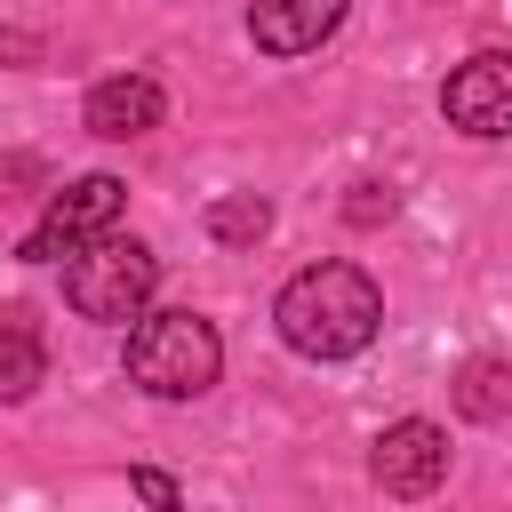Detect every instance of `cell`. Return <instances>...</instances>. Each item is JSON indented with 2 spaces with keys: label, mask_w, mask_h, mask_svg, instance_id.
<instances>
[{
  "label": "cell",
  "mask_w": 512,
  "mask_h": 512,
  "mask_svg": "<svg viewBox=\"0 0 512 512\" xmlns=\"http://www.w3.org/2000/svg\"><path fill=\"white\" fill-rule=\"evenodd\" d=\"M352 0H248V40L264 56H312L336 24H344Z\"/></svg>",
  "instance_id": "obj_7"
},
{
  "label": "cell",
  "mask_w": 512,
  "mask_h": 512,
  "mask_svg": "<svg viewBox=\"0 0 512 512\" xmlns=\"http://www.w3.org/2000/svg\"><path fill=\"white\" fill-rule=\"evenodd\" d=\"M440 112L464 136H512V48H480L440 80Z\"/></svg>",
  "instance_id": "obj_6"
},
{
  "label": "cell",
  "mask_w": 512,
  "mask_h": 512,
  "mask_svg": "<svg viewBox=\"0 0 512 512\" xmlns=\"http://www.w3.org/2000/svg\"><path fill=\"white\" fill-rule=\"evenodd\" d=\"M120 208H128V184L120 176H80V184H64L48 208H40V224L24 232V264H48V256H80V248H96L112 224H120Z\"/></svg>",
  "instance_id": "obj_4"
},
{
  "label": "cell",
  "mask_w": 512,
  "mask_h": 512,
  "mask_svg": "<svg viewBox=\"0 0 512 512\" xmlns=\"http://www.w3.org/2000/svg\"><path fill=\"white\" fill-rule=\"evenodd\" d=\"M128 488H136V496H144L152 512H184V496H176V480H168V472H152V464H136V472H128Z\"/></svg>",
  "instance_id": "obj_12"
},
{
  "label": "cell",
  "mask_w": 512,
  "mask_h": 512,
  "mask_svg": "<svg viewBox=\"0 0 512 512\" xmlns=\"http://www.w3.org/2000/svg\"><path fill=\"white\" fill-rule=\"evenodd\" d=\"M152 288H160V256H152L144 240H120V232H104L96 248H80V256L64 264V304H72L80 320H104V328L144 320Z\"/></svg>",
  "instance_id": "obj_3"
},
{
  "label": "cell",
  "mask_w": 512,
  "mask_h": 512,
  "mask_svg": "<svg viewBox=\"0 0 512 512\" xmlns=\"http://www.w3.org/2000/svg\"><path fill=\"white\" fill-rule=\"evenodd\" d=\"M208 232H216L224 248H248V240L272 232V200H256V192H224V200L208 208Z\"/></svg>",
  "instance_id": "obj_11"
},
{
  "label": "cell",
  "mask_w": 512,
  "mask_h": 512,
  "mask_svg": "<svg viewBox=\"0 0 512 512\" xmlns=\"http://www.w3.org/2000/svg\"><path fill=\"white\" fill-rule=\"evenodd\" d=\"M448 400H456V416H472V424L512 416V360H496V352L464 360V368H456V384H448Z\"/></svg>",
  "instance_id": "obj_10"
},
{
  "label": "cell",
  "mask_w": 512,
  "mask_h": 512,
  "mask_svg": "<svg viewBox=\"0 0 512 512\" xmlns=\"http://www.w3.org/2000/svg\"><path fill=\"white\" fill-rule=\"evenodd\" d=\"M272 320H280L288 352H304V360H352L384 328V296H376V280L360 264H304L280 288Z\"/></svg>",
  "instance_id": "obj_1"
},
{
  "label": "cell",
  "mask_w": 512,
  "mask_h": 512,
  "mask_svg": "<svg viewBox=\"0 0 512 512\" xmlns=\"http://www.w3.org/2000/svg\"><path fill=\"white\" fill-rule=\"evenodd\" d=\"M224 368V336L200 312H144L128 328V384L152 400H200Z\"/></svg>",
  "instance_id": "obj_2"
},
{
  "label": "cell",
  "mask_w": 512,
  "mask_h": 512,
  "mask_svg": "<svg viewBox=\"0 0 512 512\" xmlns=\"http://www.w3.org/2000/svg\"><path fill=\"white\" fill-rule=\"evenodd\" d=\"M48 376V344H40V320L24 304H0V400H32Z\"/></svg>",
  "instance_id": "obj_9"
},
{
  "label": "cell",
  "mask_w": 512,
  "mask_h": 512,
  "mask_svg": "<svg viewBox=\"0 0 512 512\" xmlns=\"http://www.w3.org/2000/svg\"><path fill=\"white\" fill-rule=\"evenodd\" d=\"M368 472H376V488H384V496L416 504V496H432V488L448 480V432H440V424H424V416H400V424H384V432H376Z\"/></svg>",
  "instance_id": "obj_5"
},
{
  "label": "cell",
  "mask_w": 512,
  "mask_h": 512,
  "mask_svg": "<svg viewBox=\"0 0 512 512\" xmlns=\"http://www.w3.org/2000/svg\"><path fill=\"white\" fill-rule=\"evenodd\" d=\"M344 216H352V224H384V216H392V184H352Z\"/></svg>",
  "instance_id": "obj_13"
},
{
  "label": "cell",
  "mask_w": 512,
  "mask_h": 512,
  "mask_svg": "<svg viewBox=\"0 0 512 512\" xmlns=\"http://www.w3.org/2000/svg\"><path fill=\"white\" fill-rule=\"evenodd\" d=\"M8 56H24V40H16V32H0V64H8Z\"/></svg>",
  "instance_id": "obj_14"
},
{
  "label": "cell",
  "mask_w": 512,
  "mask_h": 512,
  "mask_svg": "<svg viewBox=\"0 0 512 512\" xmlns=\"http://www.w3.org/2000/svg\"><path fill=\"white\" fill-rule=\"evenodd\" d=\"M160 112H168V96H160V80H144V72H112V80H96L88 88V128L96 136H112V144H128V136H144V128H160Z\"/></svg>",
  "instance_id": "obj_8"
}]
</instances>
